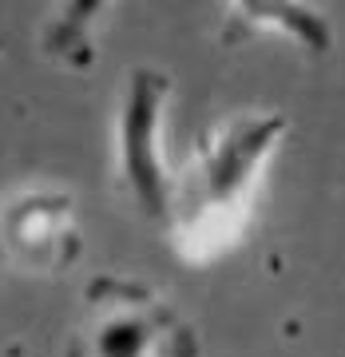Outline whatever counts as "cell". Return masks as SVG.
Returning <instances> with one entry per match:
<instances>
[{
    "label": "cell",
    "instance_id": "1",
    "mask_svg": "<svg viewBox=\"0 0 345 357\" xmlns=\"http://www.w3.org/2000/svg\"><path fill=\"white\" fill-rule=\"evenodd\" d=\"M286 131L290 119L282 112H238L194 139L191 159L171 175L167 191L163 227L179 258L206 266L243 238L266 163Z\"/></svg>",
    "mask_w": 345,
    "mask_h": 357
},
{
    "label": "cell",
    "instance_id": "2",
    "mask_svg": "<svg viewBox=\"0 0 345 357\" xmlns=\"http://www.w3.org/2000/svg\"><path fill=\"white\" fill-rule=\"evenodd\" d=\"M88 357H199L194 330L171 298L135 278L103 274L84 290Z\"/></svg>",
    "mask_w": 345,
    "mask_h": 357
},
{
    "label": "cell",
    "instance_id": "3",
    "mask_svg": "<svg viewBox=\"0 0 345 357\" xmlns=\"http://www.w3.org/2000/svg\"><path fill=\"white\" fill-rule=\"evenodd\" d=\"M167 103H171V76L163 68H131L112 135L115 183L128 195V203L151 222H167V191H171V171L163 155Z\"/></svg>",
    "mask_w": 345,
    "mask_h": 357
},
{
    "label": "cell",
    "instance_id": "4",
    "mask_svg": "<svg viewBox=\"0 0 345 357\" xmlns=\"http://www.w3.org/2000/svg\"><path fill=\"white\" fill-rule=\"evenodd\" d=\"M0 258L24 274H56L79 258L76 195L60 183H24L0 203Z\"/></svg>",
    "mask_w": 345,
    "mask_h": 357
},
{
    "label": "cell",
    "instance_id": "5",
    "mask_svg": "<svg viewBox=\"0 0 345 357\" xmlns=\"http://www.w3.org/2000/svg\"><path fill=\"white\" fill-rule=\"evenodd\" d=\"M222 44H250L258 36H282L309 56H330L333 28L330 16L314 4L290 0H234L222 8Z\"/></svg>",
    "mask_w": 345,
    "mask_h": 357
},
{
    "label": "cell",
    "instance_id": "6",
    "mask_svg": "<svg viewBox=\"0 0 345 357\" xmlns=\"http://www.w3.org/2000/svg\"><path fill=\"white\" fill-rule=\"evenodd\" d=\"M112 13L103 0H64L56 4L36 32L40 52L64 72H88L100 56V28Z\"/></svg>",
    "mask_w": 345,
    "mask_h": 357
}]
</instances>
